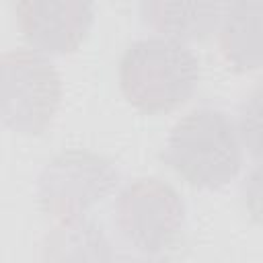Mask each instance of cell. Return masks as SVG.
Returning <instances> with one entry per match:
<instances>
[{
    "instance_id": "obj_1",
    "label": "cell",
    "mask_w": 263,
    "mask_h": 263,
    "mask_svg": "<svg viewBox=\"0 0 263 263\" xmlns=\"http://www.w3.org/2000/svg\"><path fill=\"white\" fill-rule=\"evenodd\" d=\"M197 60L175 39H142L134 43L119 68L123 95L146 113L183 105L197 84Z\"/></svg>"
},
{
    "instance_id": "obj_2",
    "label": "cell",
    "mask_w": 263,
    "mask_h": 263,
    "mask_svg": "<svg viewBox=\"0 0 263 263\" xmlns=\"http://www.w3.org/2000/svg\"><path fill=\"white\" fill-rule=\"evenodd\" d=\"M164 158L189 185L220 187L240 168L238 129L224 113L212 109L193 111L175 125Z\"/></svg>"
},
{
    "instance_id": "obj_3",
    "label": "cell",
    "mask_w": 263,
    "mask_h": 263,
    "mask_svg": "<svg viewBox=\"0 0 263 263\" xmlns=\"http://www.w3.org/2000/svg\"><path fill=\"white\" fill-rule=\"evenodd\" d=\"M117 224L136 249L164 253L181 242L185 208L168 183L140 179L121 191L117 199Z\"/></svg>"
},
{
    "instance_id": "obj_4",
    "label": "cell",
    "mask_w": 263,
    "mask_h": 263,
    "mask_svg": "<svg viewBox=\"0 0 263 263\" xmlns=\"http://www.w3.org/2000/svg\"><path fill=\"white\" fill-rule=\"evenodd\" d=\"M60 101V80L51 64L27 51L2 58L0 117L18 132L39 134L53 117Z\"/></svg>"
},
{
    "instance_id": "obj_5",
    "label": "cell",
    "mask_w": 263,
    "mask_h": 263,
    "mask_svg": "<svg viewBox=\"0 0 263 263\" xmlns=\"http://www.w3.org/2000/svg\"><path fill=\"white\" fill-rule=\"evenodd\" d=\"M115 177L113 166L99 154L86 150L62 152L51 160L41 179V208L62 222L78 220L111 191Z\"/></svg>"
},
{
    "instance_id": "obj_6",
    "label": "cell",
    "mask_w": 263,
    "mask_h": 263,
    "mask_svg": "<svg viewBox=\"0 0 263 263\" xmlns=\"http://www.w3.org/2000/svg\"><path fill=\"white\" fill-rule=\"evenodd\" d=\"M41 263H113V251L97 224L66 220L47 234Z\"/></svg>"
},
{
    "instance_id": "obj_7",
    "label": "cell",
    "mask_w": 263,
    "mask_h": 263,
    "mask_svg": "<svg viewBox=\"0 0 263 263\" xmlns=\"http://www.w3.org/2000/svg\"><path fill=\"white\" fill-rule=\"evenodd\" d=\"M222 47L228 62H232L236 68H257L261 62L257 16H228L222 33Z\"/></svg>"
},
{
    "instance_id": "obj_8",
    "label": "cell",
    "mask_w": 263,
    "mask_h": 263,
    "mask_svg": "<svg viewBox=\"0 0 263 263\" xmlns=\"http://www.w3.org/2000/svg\"><path fill=\"white\" fill-rule=\"evenodd\" d=\"M138 263H162V261H138Z\"/></svg>"
}]
</instances>
